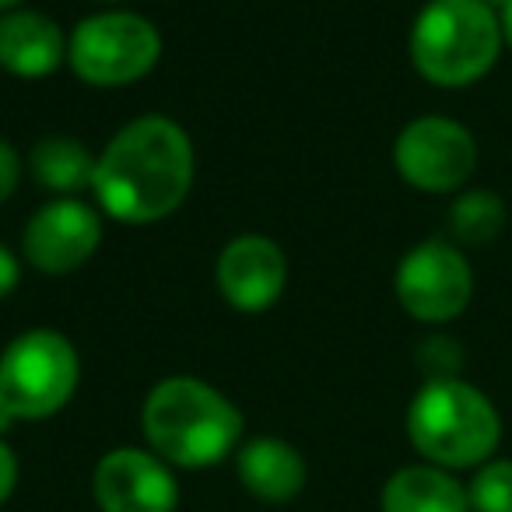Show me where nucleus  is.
<instances>
[{
  "mask_svg": "<svg viewBox=\"0 0 512 512\" xmlns=\"http://www.w3.org/2000/svg\"><path fill=\"white\" fill-rule=\"evenodd\" d=\"M193 186V144L169 116L127 123L95 162L92 193L120 225H151L176 211Z\"/></svg>",
  "mask_w": 512,
  "mask_h": 512,
  "instance_id": "1",
  "label": "nucleus"
},
{
  "mask_svg": "<svg viewBox=\"0 0 512 512\" xmlns=\"http://www.w3.org/2000/svg\"><path fill=\"white\" fill-rule=\"evenodd\" d=\"M151 453L172 467H214L242 439V414L211 383L193 376H169L151 386L141 411Z\"/></svg>",
  "mask_w": 512,
  "mask_h": 512,
  "instance_id": "2",
  "label": "nucleus"
},
{
  "mask_svg": "<svg viewBox=\"0 0 512 512\" xmlns=\"http://www.w3.org/2000/svg\"><path fill=\"white\" fill-rule=\"evenodd\" d=\"M407 439L432 467H481L502 442V418L495 404L460 376L428 379L407 407Z\"/></svg>",
  "mask_w": 512,
  "mask_h": 512,
  "instance_id": "3",
  "label": "nucleus"
},
{
  "mask_svg": "<svg viewBox=\"0 0 512 512\" xmlns=\"http://www.w3.org/2000/svg\"><path fill=\"white\" fill-rule=\"evenodd\" d=\"M502 46V18L481 0H428L411 25V64L435 88L481 81Z\"/></svg>",
  "mask_w": 512,
  "mask_h": 512,
  "instance_id": "4",
  "label": "nucleus"
},
{
  "mask_svg": "<svg viewBox=\"0 0 512 512\" xmlns=\"http://www.w3.org/2000/svg\"><path fill=\"white\" fill-rule=\"evenodd\" d=\"M78 379L81 358L60 330H25L0 355V400L18 421H43L64 411Z\"/></svg>",
  "mask_w": 512,
  "mask_h": 512,
  "instance_id": "5",
  "label": "nucleus"
},
{
  "mask_svg": "<svg viewBox=\"0 0 512 512\" xmlns=\"http://www.w3.org/2000/svg\"><path fill=\"white\" fill-rule=\"evenodd\" d=\"M162 57V36L144 15L106 11L67 36V64L92 88H127L148 78Z\"/></svg>",
  "mask_w": 512,
  "mask_h": 512,
  "instance_id": "6",
  "label": "nucleus"
},
{
  "mask_svg": "<svg viewBox=\"0 0 512 512\" xmlns=\"http://www.w3.org/2000/svg\"><path fill=\"white\" fill-rule=\"evenodd\" d=\"M393 288H397V302L404 306L407 316L439 327V323L456 320L470 306L474 271H470V260L453 242L428 239L418 242L400 260Z\"/></svg>",
  "mask_w": 512,
  "mask_h": 512,
  "instance_id": "7",
  "label": "nucleus"
},
{
  "mask_svg": "<svg viewBox=\"0 0 512 512\" xmlns=\"http://www.w3.org/2000/svg\"><path fill=\"white\" fill-rule=\"evenodd\" d=\"M393 165L421 193H453L474 176L477 141L449 116H418L397 134Z\"/></svg>",
  "mask_w": 512,
  "mask_h": 512,
  "instance_id": "8",
  "label": "nucleus"
},
{
  "mask_svg": "<svg viewBox=\"0 0 512 512\" xmlns=\"http://www.w3.org/2000/svg\"><path fill=\"white\" fill-rule=\"evenodd\" d=\"M102 242V218L78 197H57L29 218L22 232L25 260L39 274H74L95 256Z\"/></svg>",
  "mask_w": 512,
  "mask_h": 512,
  "instance_id": "9",
  "label": "nucleus"
},
{
  "mask_svg": "<svg viewBox=\"0 0 512 512\" xmlns=\"http://www.w3.org/2000/svg\"><path fill=\"white\" fill-rule=\"evenodd\" d=\"M102 512H176L179 484L158 453L120 446L106 453L92 477Z\"/></svg>",
  "mask_w": 512,
  "mask_h": 512,
  "instance_id": "10",
  "label": "nucleus"
},
{
  "mask_svg": "<svg viewBox=\"0 0 512 512\" xmlns=\"http://www.w3.org/2000/svg\"><path fill=\"white\" fill-rule=\"evenodd\" d=\"M221 299L239 313H264L288 285L285 249L267 235H239L218 256L214 267Z\"/></svg>",
  "mask_w": 512,
  "mask_h": 512,
  "instance_id": "11",
  "label": "nucleus"
},
{
  "mask_svg": "<svg viewBox=\"0 0 512 512\" xmlns=\"http://www.w3.org/2000/svg\"><path fill=\"white\" fill-rule=\"evenodd\" d=\"M67 60V36L43 11L15 8L0 15V67L15 78L36 81Z\"/></svg>",
  "mask_w": 512,
  "mask_h": 512,
  "instance_id": "12",
  "label": "nucleus"
},
{
  "mask_svg": "<svg viewBox=\"0 0 512 512\" xmlns=\"http://www.w3.org/2000/svg\"><path fill=\"white\" fill-rule=\"evenodd\" d=\"M242 488L260 502H292L306 488V456L278 435H256L235 456Z\"/></svg>",
  "mask_w": 512,
  "mask_h": 512,
  "instance_id": "13",
  "label": "nucleus"
},
{
  "mask_svg": "<svg viewBox=\"0 0 512 512\" xmlns=\"http://www.w3.org/2000/svg\"><path fill=\"white\" fill-rule=\"evenodd\" d=\"M383 512H470L467 488L453 477V470L414 463L400 467L379 495Z\"/></svg>",
  "mask_w": 512,
  "mask_h": 512,
  "instance_id": "14",
  "label": "nucleus"
},
{
  "mask_svg": "<svg viewBox=\"0 0 512 512\" xmlns=\"http://www.w3.org/2000/svg\"><path fill=\"white\" fill-rule=\"evenodd\" d=\"M95 162H99V155H92L85 144L67 134L43 137L29 155V169H32V176H36V183L43 186V190L64 193V197L92 186Z\"/></svg>",
  "mask_w": 512,
  "mask_h": 512,
  "instance_id": "15",
  "label": "nucleus"
},
{
  "mask_svg": "<svg viewBox=\"0 0 512 512\" xmlns=\"http://www.w3.org/2000/svg\"><path fill=\"white\" fill-rule=\"evenodd\" d=\"M449 228L463 246H488L505 228V200L495 190H467L449 207Z\"/></svg>",
  "mask_w": 512,
  "mask_h": 512,
  "instance_id": "16",
  "label": "nucleus"
},
{
  "mask_svg": "<svg viewBox=\"0 0 512 512\" xmlns=\"http://www.w3.org/2000/svg\"><path fill=\"white\" fill-rule=\"evenodd\" d=\"M470 512H512V460H488L467 484Z\"/></svg>",
  "mask_w": 512,
  "mask_h": 512,
  "instance_id": "17",
  "label": "nucleus"
},
{
  "mask_svg": "<svg viewBox=\"0 0 512 512\" xmlns=\"http://www.w3.org/2000/svg\"><path fill=\"white\" fill-rule=\"evenodd\" d=\"M418 365L425 369L428 379H456V372H460V365H463V348L453 337H442V334L428 337L418 348Z\"/></svg>",
  "mask_w": 512,
  "mask_h": 512,
  "instance_id": "18",
  "label": "nucleus"
},
{
  "mask_svg": "<svg viewBox=\"0 0 512 512\" xmlns=\"http://www.w3.org/2000/svg\"><path fill=\"white\" fill-rule=\"evenodd\" d=\"M18 183H22V155L15 151V144L0 137V207L15 197Z\"/></svg>",
  "mask_w": 512,
  "mask_h": 512,
  "instance_id": "19",
  "label": "nucleus"
},
{
  "mask_svg": "<svg viewBox=\"0 0 512 512\" xmlns=\"http://www.w3.org/2000/svg\"><path fill=\"white\" fill-rule=\"evenodd\" d=\"M15 484H18V456H15V449H11L8 442L0 439V505L11 498Z\"/></svg>",
  "mask_w": 512,
  "mask_h": 512,
  "instance_id": "20",
  "label": "nucleus"
},
{
  "mask_svg": "<svg viewBox=\"0 0 512 512\" xmlns=\"http://www.w3.org/2000/svg\"><path fill=\"white\" fill-rule=\"evenodd\" d=\"M18 278H22V264H18V256L0 242V299L15 292Z\"/></svg>",
  "mask_w": 512,
  "mask_h": 512,
  "instance_id": "21",
  "label": "nucleus"
},
{
  "mask_svg": "<svg viewBox=\"0 0 512 512\" xmlns=\"http://www.w3.org/2000/svg\"><path fill=\"white\" fill-rule=\"evenodd\" d=\"M498 18H502V36H505V46L512 50V0L505 4L502 11H498Z\"/></svg>",
  "mask_w": 512,
  "mask_h": 512,
  "instance_id": "22",
  "label": "nucleus"
},
{
  "mask_svg": "<svg viewBox=\"0 0 512 512\" xmlns=\"http://www.w3.org/2000/svg\"><path fill=\"white\" fill-rule=\"evenodd\" d=\"M15 414H11V407L8 404H4V400H0V439H4V432H8V428L11 425H15Z\"/></svg>",
  "mask_w": 512,
  "mask_h": 512,
  "instance_id": "23",
  "label": "nucleus"
},
{
  "mask_svg": "<svg viewBox=\"0 0 512 512\" xmlns=\"http://www.w3.org/2000/svg\"><path fill=\"white\" fill-rule=\"evenodd\" d=\"M22 0H0V15H8V11H15Z\"/></svg>",
  "mask_w": 512,
  "mask_h": 512,
  "instance_id": "24",
  "label": "nucleus"
},
{
  "mask_svg": "<svg viewBox=\"0 0 512 512\" xmlns=\"http://www.w3.org/2000/svg\"><path fill=\"white\" fill-rule=\"evenodd\" d=\"M481 4H488V8H495V11H502L509 0H481Z\"/></svg>",
  "mask_w": 512,
  "mask_h": 512,
  "instance_id": "25",
  "label": "nucleus"
},
{
  "mask_svg": "<svg viewBox=\"0 0 512 512\" xmlns=\"http://www.w3.org/2000/svg\"><path fill=\"white\" fill-rule=\"evenodd\" d=\"M102 4H120V0H102Z\"/></svg>",
  "mask_w": 512,
  "mask_h": 512,
  "instance_id": "26",
  "label": "nucleus"
}]
</instances>
